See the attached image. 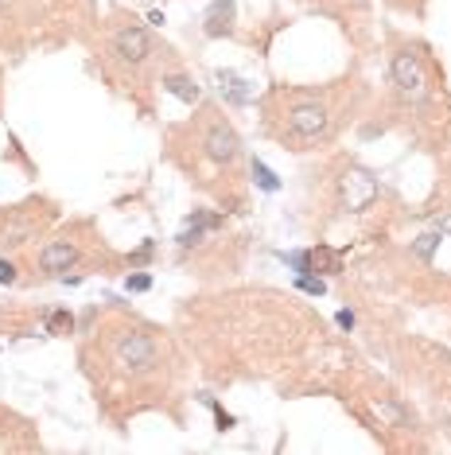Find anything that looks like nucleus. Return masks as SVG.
<instances>
[{
    "label": "nucleus",
    "instance_id": "obj_1",
    "mask_svg": "<svg viewBox=\"0 0 451 455\" xmlns=\"http://www.w3.org/2000/svg\"><path fill=\"white\" fill-rule=\"evenodd\" d=\"M331 129V117L319 102H303L288 113V140L292 144H315L323 132Z\"/></svg>",
    "mask_w": 451,
    "mask_h": 455
},
{
    "label": "nucleus",
    "instance_id": "obj_2",
    "mask_svg": "<svg viewBox=\"0 0 451 455\" xmlns=\"http://www.w3.org/2000/svg\"><path fill=\"white\" fill-rule=\"evenodd\" d=\"M117 362L125 370H152L156 362H160V346L152 343V335H144V331H125V335L117 338Z\"/></svg>",
    "mask_w": 451,
    "mask_h": 455
},
{
    "label": "nucleus",
    "instance_id": "obj_3",
    "mask_svg": "<svg viewBox=\"0 0 451 455\" xmlns=\"http://www.w3.org/2000/svg\"><path fill=\"white\" fill-rule=\"evenodd\" d=\"M113 51H117V59H121V63L144 66L156 47H152V36L141 28V23H129V28H121L117 36H113Z\"/></svg>",
    "mask_w": 451,
    "mask_h": 455
},
{
    "label": "nucleus",
    "instance_id": "obj_4",
    "mask_svg": "<svg viewBox=\"0 0 451 455\" xmlns=\"http://www.w3.org/2000/svg\"><path fill=\"white\" fill-rule=\"evenodd\" d=\"M389 70H393V82H397V90L405 97H424V66L413 51H397Z\"/></svg>",
    "mask_w": 451,
    "mask_h": 455
},
{
    "label": "nucleus",
    "instance_id": "obj_5",
    "mask_svg": "<svg viewBox=\"0 0 451 455\" xmlns=\"http://www.w3.org/2000/svg\"><path fill=\"white\" fill-rule=\"evenodd\" d=\"M237 152H241V140H237V132L226 125V121H218V125H210L207 132V156L214 164H234Z\"/></svg>",
    "mask_w": 451,
    "mask_h": 455
},
{
    "label": "nucleus",
    "instance_id": "obj_6",
    "mask_svg": "<svg viewBox=\"0 0 451 455\" xmlns=\"http://www.w3.org/2000/svg\"><path fill=\"white\" fill-rule=\"evenodd\" d=\"M342 195H347V206L350 210H358V206L374 203L377 195V179L370 176V171H347V179H342Z\"/></svg>",
    "mask_w": 451,
    "mask_h": 455
},
{
    "label": "nucleus",
    "instance_id": "obj_7",
    "mask_svg": "<svg viewBox=\"0 0 451 455\" xmlns=\"http://www.w3.org/2000/svg\"><path fill=\"white\" fill-rule=\"evenodd\" d=\"M75 261H78V250L70 242H51L43 253H39V269L43 272H67Z\"/></svg>",
    "mask_w": 451,
    "mask_h": 455
},
{
    "label": "nucleus",
    "instance_id": "obj_8",
    "mask_svg": "<svg viewBox=\"0 0 451 455\" xmlns=\"http://www.w3.org/2000/svg\"><path fill=\"white\" fill-rule=\"evenodd\" d=\"M229 23H234V0H214V4L207 8V36L210 39L226 36Z\"/></svg>",
    "mask_w": 451,
    "mask_h": 455
},
{
    "label": "nucleus",
    "instance_id": "obj_9",
    "mask_svg": "<svg viewBox=\"0 0 451 455\" xmlns=\"http://www.w3.org/2000/svg\"><path fill=\"white\" fill-rule=\"evenodd\" d=\"M218 82H222V94L229 97V105H245V102L253 97L249 82H245V78H237L234 70H218Z\"/></svg>",
    "mask_w": 451,
    "mask_h": 455
},
{
    "label": "nucleus",
    "instance_id": "obj_10",
    "mask_svg": "<svg viewBox=\"0 0 451 455\" xmlns=\"http://www.w3.org/2000/svg\"><path fill=\"white\" fill-rule=\"evenodd\" d=\"M163 90H168V94H175L179 102H187V105H195L202 97V90L195 86L191 78H183V74H168V78H163Z\"/></svg>",
    "mask_w": 451,
    "mask_h": 455
},
{
    "label": "nucleus",
    "instance_id": "obj_11",
    "mask_svg": "<svg viewBox=\"0 0 451 455\" xmlns=\"http://www.w3.org/2000/svg\"><path fill=\"white\" fill-rule=\"evenodd\" d=\"M253 179H257V187L261 191H281V179H276V171L268 168V164H261V160H253Z\"/></svg>",
    "mask_w": 451,
    "mask_h": 455
},
{
    "label": "nucleus",
    "instance_id": "obj_12",
    "mask_svg": "<svg viewBox=\"0 0 451 455\" xmlns=\"http://www.w3.org/2000/svg\"><path fill=\"white\" fill-rule=\"evenodd\" d=\"M70 327H75L70 311H51V316H47V331H51V335H70Z\"/></svg>",
    "mask_w": 451,
    "mask_h": 455
},
{
    "label": "nucleus",
    "instance_id": "obj_13",
    "mask_svg": "<svg viewBox=\"0 0 451 455\" xmlns=\"http://www.w3.org/2000/svg\"><path fill=\"white\" fill-rule=\"evenodd\" d=\"M296 288H300V292H308V296H323L327 292L323 277H308V272H300V277H296Z\"/></svg>",
    "mask_w": 451,
    "mask_h": 455
},
{
    "label": "nucleus",
    "instance_id": "obj_14",
    "mask_svg": "<svg viewBox=\"0 0 451 455\" xmlns=\"http://www.w3.org/2000/svg\"><path fill=\"white\" fill-rule=\"evenodd\" d=\"M436 245H440V237H436V234H420V237H416V257L428 261L432 253H436Z\"/></svg>",
    "mask_w": 451,
    "mask_h": 455
},
{
    "label": "nucleus",
    "instance_id": "obj_15",
    "mask_svg": "<svg viewBox=\"0 0 451 455\" xmlns=\"http://www.w3.org/2000/svg\"><path fill=\"white\" fill-rule=\"evenodd\" d=\"M202 401H207L210 409H214V417H218V432H226V428H234V424H237V420L229 417L226 409H218V401H214V397H202Z\"/></svg>",
    "mask_w": 451,
    "mask_h": 455
},
{
    "label": "nucleus",
    "instance_id": "obj_16",
    "mask_svg": "<svg viewBox=\"0 0 451 455\" xmlns=\"http://www.w3.org/2000/svg\"><path fill=\"white\" fill-rule=\"evenodd\" d=\"M284 261H288L296 272H311V253H303V250H296V253H284Z\"/></svg>",
    "mask_w": 451,
    "mask_h": 455
},
{
    "label": "nucleus",
    "instance_id": "obj_17",
    "mask_svg": "<svg viewBox=\"0 0 451 455\" xmlns=\"http://www.w3.org/2000/svg\"><path fill=\"white\" fill-rule=\"evenodd\" d=\"M125 288H129V292H148V288H152V277H148V272H136V277L125 280Z\"/></svg>",
    "mask_w": 451,
    "mask_h": 455
},
{
    "label": "nucleus",
    "instance_id": "obj_18",
    "mask_svg": "<svg viewBox=\"0 0 451 455\" xmlns=\"http://www.w3.org/2000/svg\"><path fill=\"white\" fill-rule=\"evenodd\" d=\"M16 280V264L12 261H0V284H12Z\"/></svg>",
    "mask_w": 451,
    "mask_h": 455
},
{
    "label": "nucleus",
    "instance_id": "obj_19",
    "mask_svg": "<svg viewBox=\"0 0 451 455\" xmlns=\"http://www.w3.org/2000/svg\"><path fill=\"white\" fill-rule=\"evenodd\" d=\"M335 319H339V327H342V331H350V327H354V311H339Z\"/></svg>",
    "mask_w": 451,
    "mask_h": 455
},
{
    "label": "nucleus",
    "instance_id": "obj_20",
    "mask_svg": "<svg viewBox=\"0 0 451 455\" xmlns=\"http://www.w3.org/2000/svg\"><path fill=\"white\" fill-rule=\"evenodd\" d=\"M4 4H8V0H0V8H4Z\"/></svg>",
    "mask_w": 451,
    "mask_h": 455
}]
</instances>
